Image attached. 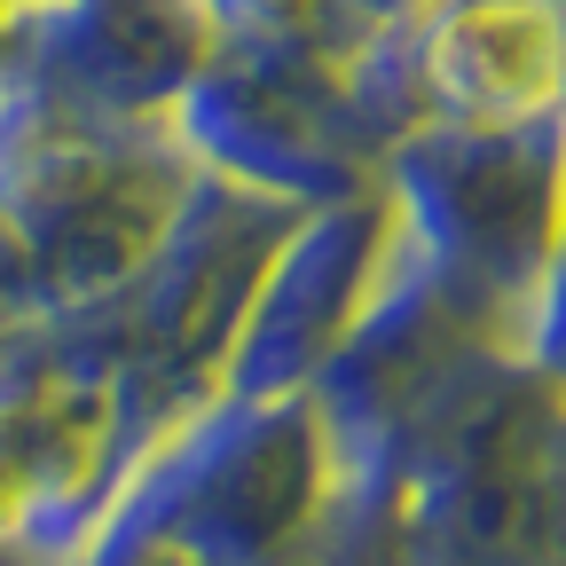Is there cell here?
Returning <instances> with one entry per match:
<instances>
[{"instance_id":"obj_1","label":"cell","mask_w":566,"mask_h":566,"mask_svg":"<svg viewBox=\"0 0 566 566\" xmlns=\"http://www.w3.org/2000/svg\"><path fill=\"white\" fill-rule=\"evenodd\" d=\"M424 87L472 126H527L566 103L558 0H457L424 40Z\"/></svg>"}]
</instances>
